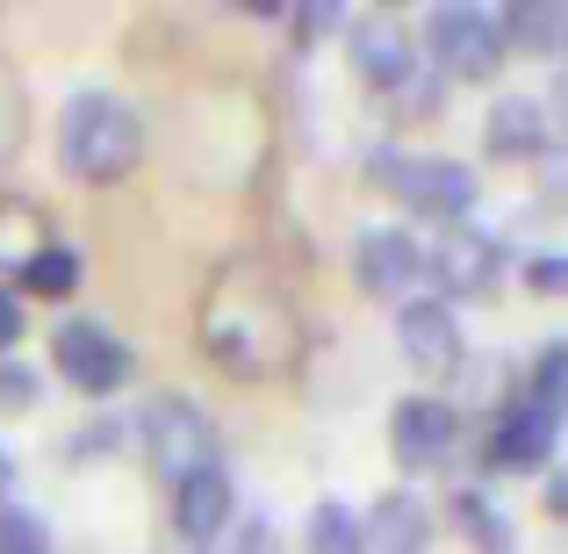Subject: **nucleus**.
I'll return each instance as SVG.
<instances>
[{"instance_id": "obj_1", "label": "nucleus", "mask_w": 568, "mask_h": 554, "mask_svg": "<svg viewBox=\"0 0 568 554\" xmlns=\"http://www.w3.org/2000/svg\"><path fill=\"white\" fill-rule=\"evenodd\" d=\"M202 346L209 361L237 382H266L295 361V318L281 303V289H266L260 266H231V274L209 289L202 310Z\"/></svg>"}, {"instance_id": "obj_2", "label": "nucleus", "mask_w": 568, "mask_h": 554, "mask_svg": "<svg viewBox=\"0 0 568 554\" xmlns=\"http://www.w3.org/2000/svg\"><path fill=\"white\" fill-rule=\"evenodd\" d=\"M58 159H65L72 181H123L144 159V123L123 94H72L65 115H58Z\"/></svg>"}, {"instance_id": "obj_3", "label": "nucleus", "mask_w": 568, "mask_h": 554, "mask_svg": "<svg viewBox=\"0 0 568 554\" xmlns=\"http://www.w3.org/2000/svg\"><path fill=\"white\" fill-rule=\"evenodd\" d=\"M382 194H396L403 209L417 216H439V223H468L475 209V173L460 159H425V152H375L367 159Z\"/></svg>"}, {"instance_id": "obj_4", "label": "nucleus", "mask_w": 568, "mask_h": 554, "mask_svg": "<svg viewBox=\"0 0 568 554\" xmlns=\"http://www.w3.org/2000/svg\"><path fill=\"white\" fill-rule=\"evenodd\" d=\"M138 440H144V461H152L166 483L223 461V440H216V425H209V411L194 396H152L138 411Z\"/></svg>"}, {"instance_id": "obj_5", "label": "nucleus", "mask_w": 568, "mask_h": 554, "mask_svg": "<svg viewBox=\"0 0 568 554\" xmlns=\"http://www.w3.org/2000/svg\"><path fill=\"white\" fill-rule=\"evenodd\" d=\"M425 58L446 72V80H497V66H504L497 14H489V8H468V0L432 8L425 14Z\"/></svg>"}, {"instance_id": "obj_6", "label": "nucleus", "mask_w": 568, "mask_h": 554, "mask_svg": "<svg viewBox=\"0 0 568 554\" xmlns=\"http://www.w3.org/2000/svg\"><path fill=\"white\" fill-rule=\"evenodd\" d=\"M51 367L65 374L80 396H115V389L138 374V353L123 346V339L109 332V324H94V318H65L51 332Z\"/></svg>"}, {"instance_id": "obj_7", "label": "nucleus", "mask_w": 568, "mask_h": 554, "mask_svg": "<svg viewBox=\"0 0 568 554\" xmlns=\"http://www.w3.org/2000/svg\"><path fill=\"white\" fill-rule=\"evenodd\" d=\"M425 274L439 281V303H460V295H489L504 281V245L497 231H483V223H446L439 245L425 252Z\"/></svg>"}, {"instance_id": "obj_8", "label": "nucleus", "mask_w": 568, "mask_h": 554, "mask_svg": "<svg viewBox=\"0 0 568 554\" xmlns=\"http://www.w3.org/2000/svg\"><path fill=\"white\" fill-rule=\"evenodd\" d=\"M454 440H460V403H446V396H403L396 411H388V454L410 475L446 469Z\"/></svg>"}, {"instance_id": "obj_9", "label": "nucleus", "mask_w": 568, "mask_h": 554, "mask_svg": "<svg viewBox=\"0 0 568 554\" xmlns=\"http://www.w3.org/2000/svg\"><path fill=\"white\" fill-rule=\"evenodd\" d=\"M353 274L375 303H410V289H425V245L417 231H396V223H375L353 245Z\"/></svg>"}, {"instance_id": "obj_10", "label": "nucleus", "mask_w": 568, "mask_h": 554, "mask_svg": "<svg viewBox=\"0 0 568 554\" xmlns=\"http://www.w3.org/2000/svg\"><path fill=\"white\" fill-rule=\"evenodd\" d=\"M237 526V490H231V469H194L173 483V533L194 547V554H216V541Z\"/></svg>"}, {"instance_id": "obj_11", "label": "nucleus", "mask_w": 568, "mask_h": 554, "mask_svg": "<svg viewBox=\"0 0 568 554\" xmlns=\"http://www.w3.org/2000/svg\"><path fill=\"white\" fill-rule=\"evenodd\" d=\"M396 346H403V361L425 367V374H446V367L468 361L460 318H454V303H439V295H410V303L396 310Z\"/></svg>"}, {"instance_id": "obj_12", "label": "nucleus", "mask_w": 568, "mask_h": 554, "mask_svg": "<svg viewBox=\"0 0 568 554\" xmlns=\"http://www.w3.org/2000/svg\"><path fill=\"white\" fill-rule=\"evenodd\" d=\"M346 43H353V72H361L375 94H403V87L417 80L410 29H403L396 14H361V22L346 29Z\"/></svg>"}, {"instance_id": "obj_13", "label": "nucleus", "mask_w": 568, "mask_h": 554, "mask_svg": "<svg viewBox=\"0 0 568 554\" xmlns=\"http://www.w3.org/2000/svg\"><path fill=\"white\" fill-rule=\"evenodd\" d=\"M555 440H561V417L518 396V403H504L497 432H489V469L497 475H540L555 461Z\"/></svg>"}, {"instance_id": "obj_14", "label": "nucleus", "mask_w": 568, "mask_h": 554, "mask_svg": "<svg viewBox=\"0 0 568 554\" xmlns=\"http://www.w3.org/2000/svg\"><path fill=\"white\" fill-rule=\"evenodd\" d=\"M483 144H489V159H540L547 144H555V123H547L540 101L504 94L497 109H489V123H483Z\"/></svg>"}, {"instance_id": "obj_15", "label": "nucleus", "mask_w": 568, "mask_h": 554, "mask_svg": "<svg viewBox=\"0 0 568 554\" xmlns=\"http://www.w3.org/2000/svg\"><path fill=\"white\" fill-rule=\"evenodd\" d=\"M361 533H367V554H425L432 512H425V497H417V490H388L375 512L361 518Z\"/></svg>"}, {"instance_id": "obj_16", "label": "nucleus", "mask_w": 568, "mask_h": 554, "mask_svg": "<svg viewBox=\"0 0 568 554\" xmlns=\"http://www.w3.org/2000/svg\"><path fill=\"white\" fill-rule=\"evenodd\" d=\"M497 37L504 51H532V58H555L561 37H568V14L555 0H511V8L497 14Z\"/></svg>"}, {"instance_id": "obj_17", "label": "nucleus", "mask_w": 568, "mask_h": 554, "mask_svg": "<svg viewBox=\"0 0 568 554\" xmlns=\"http://www.w3.org/2000/svg\"><path fill=\"white\" fill-rule=\"evenodd\" d=\"M454 533L468 541L475 554H518V533L483 490H454Z\"/></svg>"}, {"instance_id": "obj_18", "label": "nucleus", "mask_w": 568, "mask_h": 554, "mask_svg": "<svg viewBox=\"0 0 568 554\" xmlns=\"http://www.w3.org/2000/svg\"><path fill=\"white\" fill-rule=\"evenodd\" d=\"M14 281H22L29 295H43V303H65V295L80 289V252L58 245V238H43V245L22 260V274H14ZM22 289H14V295H22Z\"/></svg>"}, {"instance_id": "obj_19", "label": "nucleus", "mask_w": 568, "mask_h": 554, "mask_svg": "<svg viewBox=\"0 0 568 554\" xmlns=\"http://www.w3.org/2000/svg\"><path fill=\"white\" fill-rule=\"evenodd\" d=\"M310 554H367V533H361V512L338 497H324L310 512Z\"/></svg>"}, {"instance_id": "obj_20", "label": "nucleus", "mask_w": 568, "mask_h": 554, "mask_svg": "<svg viewBox=\"0 0 568 554\" xmlns=\"http://www.w3.org/2000/svg\"><path fill=\"white\" fill-rule=\"evenodd\" d=\"M0 554H51V526L29 504H0Z\"/></svg>"}, {"instance_id": "obj_21", "label": "nucleus", "mask_w": 568, "mask_h": 554, "mask_svg": "<svg viewBox=\"0 0 568 554\" xmlns=\"http://www.w3.org/2000/svg\"><path fill=\"white\" fill-rule=\"evenodd\" d=\"M561 374H568V346H561V339H547V353L532 361V396L526 403H540V411L561 417Z\"/></svg>"}, {"instance_id": "obj_22", "label": "nucleus", "mask_w": 568, "mask_h": 554, "mask_svg": "<svg viewBox=\"0 0 568 554\" xmlns=\"http://www.w3.org/2000/svg\"><path fill=\"white\" fill-rule=\"evenodd\" d=\"M43 396V374L22 367V361H0V411H29Z\"/></svg>"}, {"instance_id": "obj_23", "label": "nucleus", "mask_w": 568, "mask_h": 554, "mask_svg": "<svg viewBox=\"0 0 568 554\" xmlns=\"http://www.w3.org/2000/svg\"><path fill=\"white\" fill-rule=\"evenodd\" d=\"M22 324H29V318H22V295H14L8 281H0V361H8V346L22 339Z\"/></svg>"}, {"instance_id": "obj_24", "label": "nucleus", "mask_w": 568, "mask_h": 554, "mask_svg": "<svg viewBox=\"0 0 568 554\" xmlns=\"http://www.w3.org/2000/svg\"><path fill=\"white\" fill-rule=\"evenodd\" d=\"M526 281H532V295H561V281H568V260H526Z\"/></svg>"}, {"instance_id": "obj_25", "label": "nucleus", "mask_w": 568, "mask_h": 554, "mask_svg": "<svg viewBox=\"0 0 568 554\" xmlns=\"http://www.w3.org/2000/svg\"><path fill=\"white\" fill-rule=\"evenodd\" d=\"M338 22H346L338 8H303V14H295V29H303V37H324V29H338Z\"/></svg>"}, {"instance_id": "obj_26", "label": "nucleus", "mask_w": 568, "mask_h": 554, "mask_svg": "<svg viewBox=\"0 0 568 554\" xmlns=\"http://www.w3.org/2000/svg\"><path fill=\"white\" fill-rule=\"evenodd\" d=\"M8 490H14V454L0 446V504H8Z\"/></svg>"}]
</instances>
